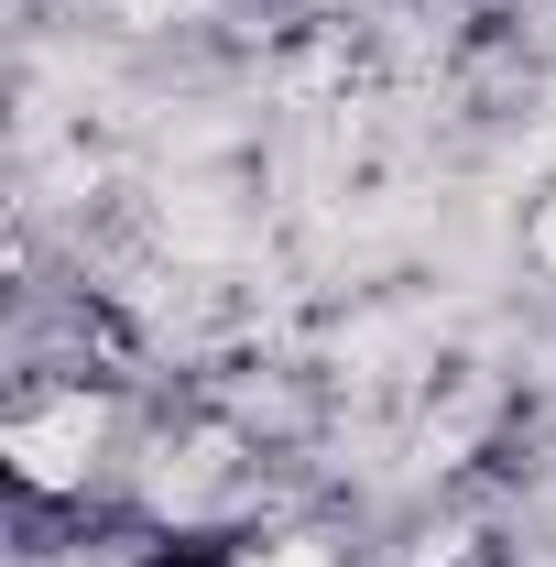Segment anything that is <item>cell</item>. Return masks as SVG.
<instances>
[{"label": "cell", "mask_w": 556, "mask_h": 567, "mask_svg": "<svg viewBox=\"0 0 556 567\" xmlns=\"http://www.w3.org/2000/svg\"><path fill=\"white\" fill-rule=\"evenodd\" d=\"M208 567H349V557H339V535H317V524H251Z\"/></svg>", "instance_id": "7a4b0ae2"}, {"label": "cell", "mask_w": 556, "mask_h": 567, "mask_svg": "<svg viewBox=\"0 0 556 567\" xmlns=\"http://www.w3.org/2000/svg\"><path fill=\"white\" fill-rule=\"evenodd\" d=\"M0 447H11V481H22L33 513H44V502H87L110 481V458L132 447V436H121V393H110L99 371H44V382H22Z\"/></svg>", "instance_id": "6da1fadb"}]
</instances>
